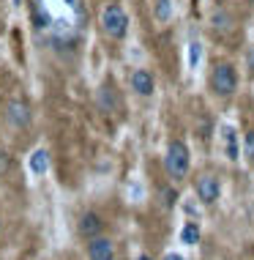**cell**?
Masks as SVG:
<instances>
[{
    "instance_id": "1",
    "label": "cell",
    "mask_w": 254,
    "mask_h": 260,
    "mask_svg": "<svg viewBox=\"0 0 254 260\" xmlns=\"http://www.w3.org/2000/svg\"><path fill=\"white\" fill-rule=\"evenodd\" d=\"M164 167H167V173L172 175L175 181L186 178L189 167H192V156H189L186 143H180V140H169L167 153H164Z\"/></svg>"
},
{
    "instance_id": "2",
    "label": "cell",
    "mask_w": 254,
    "mask_h": 260,
    "mask_svg": "<svg viewBox=\"0 0 254 260\" xmlns=\"http://www.w3.org/2000/svg\"><path fill=\"white\" fill-rule=\"evenodd\" d=\"M101 27L110 39L121 41V39H126V33H129V17H126V11L118 3H107L101 9Z\"/></svg>"
},
{
    "instance_id": "3",
    "label": "cell",
    "mask_w": 254,
    "mask_h": 260,
    "mask_svg": "<svg viewBox=\"0 0 254 260\" xmlns=\"http://www.w3.org/2000/svg\"><path fill=\"white\" fill-rule=\"evenodd\" d=\"M210 88L216 96H232L238 88V72L232 63H216L213 74H210Z\"/></svg>"
},
{
    "instance_id": "4",
    "label": "cell",
    "mask_w": 254,
    "mask_h": 260,
    "mask_svg": "<svg viewBox=\"0 0 254 260\" xmlns=\"http://www.w3.org/2000/svg\"><path fill=\"white\" fill-rule=\"evenodd\" d=\"M194 192H197V198H200V203L210 206V203H216L219 194H222V184H219L216 175H200V178L194 181Z\"/></svg>"
},
{
    "instance_id": "5",
    "label": "cell",
    "mask_w": 254,
    "mask_h": 260,
    "mask_svg": "<svg viewBox=\"0 0 254 260\" xmlns=\"http://www.w3.org/2000/svg\"><path fill=\"white\" fill-rule=\"evenodd\" d=\"M6 118H9L11 126H27L30 118H33L30 104L22 102V99H11L9 104H6Z\"/></svg>"
},
{
    "instance_id": "6",
    "label": "cell",
    "mask_w": 254,
    "mask_h": 260,
    "mask_svg": "<svg viewBox=\"0 0 254 260\" xmlns=\"http://www.w3.org/2000/svg\"><path fill=\"white\" fill-rule=\"evenodd\" d=\"M88 257L90 260H115V247H112L110 238L96 236V238H90V244H88Z\"/></svg>"
},
{
    "instance_id": "7",
    "label": "cell",
    "mask_w": 254,
    "mask_h": 260,
    "mask_svg": "<svg viewBox=\"0 0 254 260\" xmlns=\"http://www.w3.org/2000/svg\"><path fill=\"white\" fill-rule=\"evenodd\" d=\"M210 25H213L216 33H230L232 25H235V17H232V11L224 3H219V6H213V11H210Z\"/></svg>"
},
{
    "instance_id": "8",
    "label": "cell",
    "mask_w": 254,
    "mask_h": 260,
    "mask_svg": "<svg viewBox=\"0 0 254 260\" xmlns=\"http://www.w3.org/2000/svg\"><path fill=\"white\" fill-rule=\"evenodd\" d=\"M131 90L137 96H153V90H156L153 74L148 72V69H137V72L131 74Z\"/></svg>"
},
{
    "instance_id": "9",
    "label": "cell",
    "mask_w": 254,
    "mask_h": 260,
    "mask_svg": "<svg viewBox=\"0 0 254 260\" xmlns=\"http://www.w3.org/2000/svg\"><path fill=\"white\" fill-rule=\"evenodd\" d=\"M222 143H224V156L230 161L241 159V145H238V135L232 126H222Z\"/></svg>"
},
{
    "instance_id": "10",
    "label": "cell",
    "mask_w": 254,
    "mask_h": 260,
    "mask_svg": "<svg viewBox=\"0 0 254 260\" xmlns=\"http://www.w3.org/2000/svg\"><path fill=\"white\" fill-rule=\"evenodd\" d=\"M101 228H104V222H101V216L93 214V211H88V214L80 219V233L85 238H96V236H101Z\"/></svg>"
},
{
    "instance_id": "11",
    "label": "cell",
    "mask_w": 254,
    "mask_h": 260,
    "mask_svg": "<svg viewBox=\"0 0 254 260\" xmlns=\"http://www.w3.org/2000/svg\"><path fill=\"white\" fill-rule=\"evenodd\" d=\"M27 167H30V173L33 175H44L49 170V153L44 148H39V151H33L30 153V159H27Z\"/></svg>"
},
{
    "instance_id": "12",
    "label": "cell",
    "mask_w": 254,
    "mask_h": 260,
    "mask_svg": "<svg viewBox=\"0 0 254 260\" xmlns=\"http://www.w3.org/2000/svg\"><path fill=\"white\" fill-rule=\"evenodd\" d=\"M200 224H197V222H186V224H183V228H180V241L183 244H189V247H197V244H200Z\"/></svg>"
},
{
    "instance_id": "13",
    "label": "cell",
    "mask_w": 254,
    "mask_h": 260,
    "mask_svg": "<svg viewBox=\"0 0 254 260\" xmlns=\"http://www.w3.org/2000/svg\"><path fill=\"white\" fill-rule=\"evenodd\" d=\"M169 17H172V0H156V19L169 22Z\"/></svg>"
},
{
    "instance_id": "14",
    "label": "cell",
    "mask_w": 254,
    "mask_h": 260,
    "mask_svg": "<svg viewBox=\"0 0 254 260\" xmlns=\"http://www.w3.org/2000/svg\"><path fill=\"white\" fill-rule=\"evenodd\" d=\"M98 107L107 110V112L115 110V96H112V88H104L101 93H98Z\"/></svg>"
},
{
    "instance_id": "15",
    "label": "cell",
    "mask_w": 254,
    "mask_h": 260,
    "mask_svg": "<svg viewBox=\"0 0 254 260\" xmlns=\"http://www.w3.org/2000/svg\"><path fill=\"white\" fill-rule=\"evenodd\" d=\"M243 153H246V159L254 161V129L246 132V140H243Z\"/></svg>"
},
{
    "instance_id": "16",
    "label": "cell",
    "mask_w": 254,
    "mask_h": 260,
    "mask_svg": "<svg viewBox=\"0 0 254 260\" xmlns=\"http://www.w3.org/2000/svg\"><path fill=\"white\" fill-rule=\"evenodd\" d=\"M197 63H200V44L194 41V44L189 47V66H192V69H197Z\"/></svg>"
},
{
    "instance_id": "17",
    "label": "cell",
    "mask_w": 254,
    "mask_h": 260,
    "mask_svg": "<svg viewBox=\"0 0 254 260\" xmlns=\"http://www.w3.org/2000/svg\"><path fill=\"white\" fill-rule=\"evenodd\" d=\"M164 260H183L178 252H169V255H164Z\"/></svg>"
},
{
    "instance_id": "18",
    "label": "cell",
    "mask_w": 254,
    "mask_h": 260,
    "mask_svg": "<svg viewBox=\"0 0 254 260\" xmlns=\"http://www.w3.org/2000/svg\"><path fill=\"white\" fill-rule=\"evenodd\" d=\"M249 69L254 72V47H251V52H249Z\"/></svg>"
},
{
    "instance_id": "19",
    "label": "cell",
    "mask_w": 254,
    "mask_h": 260,
    "mask_svg": "<svg viewBox=\"0 0 254 260\" xmlns=\"http://www.w3.org/2000/svg\"><path fill=\"white\" fill-rule=\"evenodd\" d=\"M139 260H151V257H145V255H142V257H139Z\"/></svg>"
},
{
    "instance_id": "20",
    "label": "cell",
    "mask_w": 254,
    "mask_h": 260,
    "mask_svg": "<svg viewBox=\"0 0 254 260\" xmlns=\"http://www.w3.org/2000/svg\"><path fill=\"white\" fill-rule=\"evenodd\" d=\"M14 3H17V6H19V3H22V0H14Z\"/></svg>"
},
{
    "instance_id": "21",
    "label": "cell",
    "mask_w": 254,
    "mask_h": 260,
    "mask_svg": "<svg viewBox=\"0 0 254 260\" xmlns=\"http://www.w3.org/2000/svg\"><path fill=\"white\" fill-rule=\"evenodd\" d=\"M194 3H200V0H194Z\"/></svg>"
}]
</instances>
